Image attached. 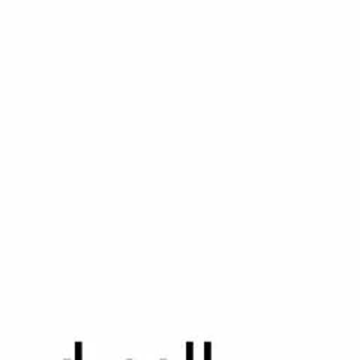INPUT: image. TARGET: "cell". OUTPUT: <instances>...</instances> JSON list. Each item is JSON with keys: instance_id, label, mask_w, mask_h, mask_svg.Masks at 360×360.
<instances>
[{"instance_id": "obj_1", "label": "cell", "mask_w": 360, "mask_h": 360, "mask_svg": "<svg viewBox=\"0 0 360 360\" xmlns=\"http://www.w3.org/2000/svg\"><path fill=\"white\" fill-rule=\"evenodd\" d=\"M63 360H83V342H75V357L74 359H63Z\"/></svg>"}, {"instance_id": "obj_2", "label": "cell", "mask_w": 360, "mask_h": 360, "mask_svg": "<svg viewBox=\"0 0 360 360\" xmlns=\"http://www.w3.org/2000/svg\"><path fill=\"white\" fill-rule=\"evenodd\" d=\"M186 360H194V342H186Z\"/></svg>"}, {"instance_id": "obj_3", "label": "cell", "mask_w": 360, "mask_h": 360, "mask_svg": "<svg viewBox=\"0 0 360 360\" xmlns=\"http://www.w3.org/2000/svg\"><path fill=\"white\" fill-rule=\"evenodd\" d=\"M205 360H213V354H212V342H210V341L205 342Z\"/></svg>"}, {"instance_id": "obj_4", "label": "cell", "mask_w": 360, "mask_h": 360, "mask_svg": "<svg viewBox=\"0 0 360 360\" xmlns=\"http://www.w3.org/2000/svg\"><path fill=\"white\" fill-rule=\"evenodd\" d=\"M125 360H135V359H125Z\"/></svg>"}, {"instance_id": "obj_5", "label": "cell", "mask_w": 360, "mask_h": 360, "mask_svg": "<svg viewBox=\"0 0 360 360\" xmlns=\"http://www.w3.org/2000/svg\"><path fill=\"white\" fill-rule=\"evenodd\" d=\"M160 360H168V359H160Z\"/></svg>"}]
</instances>
